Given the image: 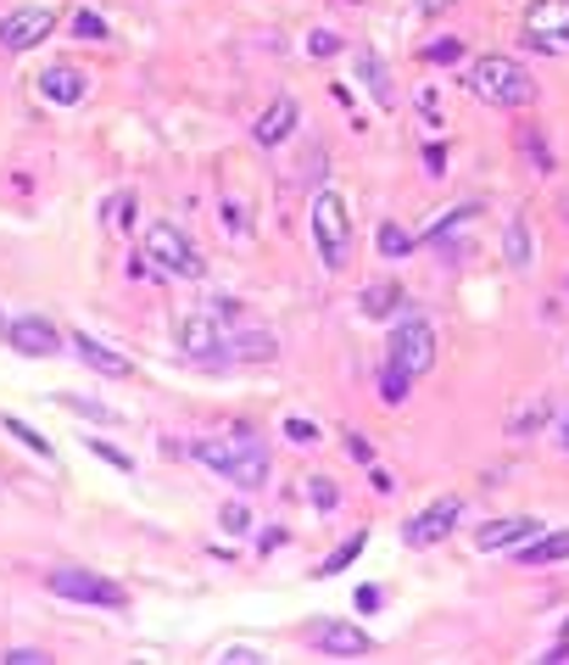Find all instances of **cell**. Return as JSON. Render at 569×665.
<instances>
[{
  "label": "cell",
  "instance_id": "obj_36",
  "mask_svg": "<svg viewBox=\"0 0 569 665\" xmlns=\"http://www.w3.org/2000/svg\"><path fill=\"white\" fill-rule=\"evenodd\" d=\"M419 113H424V124H430V129H441V124H447V118H441V96H435V90H419Z\"/></svg>",
  "mask_w": 569,
  "mask_h": 665
},
{
  "label": "cell",
  "instance_id": "obj_31",
  "mask_svg": "<svg viewBox=\"0 0 569 665\" xmlns=\"http://www.w3.org/2000/svg\"><path fill=\"white\" fill-rule=\"evenodd\" d=\"M424 62H435V68L463 62V40H430V46H424Z\"/></svg>",
  "mask_w": 569,
  "mask_h": 665
},
{
  "label": "cell",
  "instance_id": "obj_2",
  "mask_svg": "<svg viewBox=\"0 0 569 665\" xmlns=\"http://www.w3.org/2000/svg\"><path fill=\"white\" fill-rule=\"evenodd\" d=\"M213 476H224V481H235L241 492H257L263 481H268V453L257 448V437L246 431V426H235L229 437H202L196 448H190Z\"/></svg>",
  "mask_w": 569,
  "mask_h": 665
},
{
  "label": "cell",
  "instance_id": "obj_8",
  "mask_svg": "<svg viewBox=\"0 0 569 665\" xmlns=\"http://www.w3.org/2000/svg\"><path fill=\"white\" fill-rule=\"evenodd\" d=\"M7 348L12 353H23V359H57L62 348H68V336L51 324V319H40V313H23V319H7Z\"/></svg>",
  "mask_w": 569,
  "mask_h": 665
},
{
  "label": "cell",
  "instance_id": "obj_37",
  "mask_svg": "<svg viewBox=\"0 0 569 665\" xmlns=\"http://www.w3.org/2000/svg\"><path fill=\"white\" fill-rule=\"evenodd\" d=\"M218 224L241 235V229H246V213H241V202H224V207H218Z\"/></svg>",
  "mask_w": 569,
  "mask_h": 665
},
{
  "label": "cell",
  "instance_id": "obj_43",
  "mask_svg": "<svg viewBox=\"0 0 569 665\" xmlns=\"http://www.w3.org/2000/svg\"><path fill=\"white\" fill-rule=\"evenodd\" d=\"M424 168H430V174H447V151H441V146H424Z\"/></svg>",
  "mask_w": 569,
  "mask_h": 665
},
{
  "label": "cell",
  "instance_id": "obj_47",
  "mask_svg": "<svg viewBox=\"0 0 569 665\" xmlns=\"http://www.w3.org/2000/svg\"><path fill=\"white\" fill-rule=\"evenodd\" d=\"M558 442H563V453H569V414L558 420Z\"/></svg>",
  "mask_w": 569,
  "mask_h": 665
},
{
  "label": "cell",
  "instance_id": "obj_7",
  "mask_svg": "<svg viewBox=\"0 0 569 665\" xmlns=\"http://www.w3.org/2000/svg\"><path fill=\"white\" fill-rule=\"evenodd\" d=\"M524 46L541 57L569 51V0H530L524 7Z\"/></svg>",
  "mask_w": 569,
  "mask_h": 665
},
{
  "label": "cell",
  "instance_id": "obj_24",
  "mask_svg": "<svg viewBox=\"0 0 569 665\" xmlns=\"http://www.w3.org/2000/svg\"><path fill=\"white\" fill-rule=\"evenodd\" d=\"M363 548H369V531H352V537H346V542H341V548H335L324 565H318V576H341V570H346V565H352Z\"/></svg>",
  "mask_w": 569,
  "mask_h": 665
},
{
  "label": "cell",
  "instance_id": "obj_28",
  "mask_svg": "<svg viewBox=\"0 0 569 665\" xmlns=\"http://www.w3.org/2000/svg\"><path fill=\"white\" fill-rule=\"evenodd\" d=\"M374 246H380L385 257H408V252H413V235H408L402 224H380V235H374Z\"/></svg>",
  "mask_w": 569,
  "mask_h": 665
},
{
  "label": "cell",
  "instance_id": "obj_38",
  "mask_svg": "<svg viewBox=\"0 0 569 665\" xmlns=\"http://www.w3.org/2000/svg\"><path fill=\"white\" fill-rule=\"evenodd\" d=\"M307 51H313V57H335L341 40H335V35H307Z\"/></svg>",
  "mask_w": 569,
  "mask_h": 665
},
{
  "label": "cell",
  "instance_id": "obj_27",
  "mask_svg": "<svg viewBox=\"0 0 569 665\" xmlns=\"http://www.w3.org/2000/svg\"><path fill=\"white\" fill-rule=\"evenodd\" d=\"M62 409H73L79 420H96V426H124V414L107 409V403H96V398H62Z\"/></svg>",
  "mask_w": 569,
  "mask_h": 665
},
{
  "label": "cell",
  "instance_id": "obj_29",
  "mask_svg": "<svg viewBox=\"0 0 569 665\" xmlns=\"http://www.w3.org/2000/svg\"><path fill=\"white\" fill-rule=\"evenodd\" d=\"M85 448H90V453H96V459H101V464H112V470H124V476H129V470H135V459H129V453H124V448H112V442H101V437H96V431H90V437H85Z\"/></svg>",
  "mask_w": 569,
  "mask_h": 665
},
{
  "label": "cell",
  "instance_id": "obj_3",
  "mask_svg": "<svg viewBox=\"0 0 569 665\" xmlns=\"http://www.w3.org/2000/svg\"><path fill=\"white\" fill-rule=\"evenodd\" d=\"M435 353H441L435 324H430L424 313H413V307H408V313L391 324V336H385V364H396L402 375L424 381V375L435 370Z\"/></svg>",
  "mask_w": 569,
  "mask_h": 665
},
{
  "label": "cell",
  "instance_id": "obj_19",
  "mask_svg": "<svg viewBox=\"0 0 569 665\" xmlns=\"http://www.w3.org/2000/svg\"><path fill=\"white\" fill-rule=\"evenodd\" d=\"M552 414H558V403L541 392V398H524L519 409H513V420H508V437H536V431H547L552 426Z\"/></svg>",
  "mask_w": 569,
  "mask_h": 665
},
{
  "label": "cell",
  "instance_id": "obj_40",
  "mask_svg": "<svg viewBox=\"0 0 569 665\" xmlns=\"http://www.w3.org/2000/svg\"><path fill=\"white\" fill-rule=\"evenodd\" d=\"M346 453H352L357 464H374V448H369L363 437H346Z\"/></svg>",
  "mask_w": 569,
  "mask_h": 665
},
{
  "label": "cell",
  "instance_id": "obj_17",
  "mask_svg": "<svg viewBox=\"0 0 569 665\" xmlns=\"http://www.w3.org/2000/svg\"><path fill=\"white\" fill-rule=\"evenodd\" d=\"M536 531H541V520H530V515H508V520H497V526H480L474 548H480V554H508V548L530 542Z\"/></svg>",
  "mask_w": 569,
  "mask_h": 665
},
{
  "label": "cell",
  "instance_id": "obj_16",
  "mask_svg": "<svg viewBox=\"0 0 569 665\" xmlns=\"http://www.w3.org/2000/svg\"><path fill=\"white\" fill-rule=\"evenodd\" d=\"M73 342V353H79V364H90L96 375H107V381H129L135 375V364L124 359V353H112L107 342H96L90 330H79V336H68Z\"/></svg>",
  "mask_w": 569,
  "mask_h": 665
},
{
  "label": "cell",
  "instance_id": "obj_26",
  "mask_svg": "<svg viewBox=\"0 0 569 665\" xmlns=\"http://www.w3.org/2000/svg\"><path fill=\"white\" fill-rule=\"evenodd\" d=\"M408 392H413V375H402L396 364H385V370H380V403L396 409V403H408Z\"/></svg>",
  "mask_w": 569,
  "mask_h": 665
},
{
  "label": "cell",
  "instance_id": "obj_20",
  "mask_svg": "<svg viewBox=\"0 0 569 665\" xmlns=\"http://www.w3.org/2000/svg\"><path fill=\"white\" fill-rule=\"evenodd\" d=\"M513 559L519 565H558V559H569V531H547V537L536 531L530 542L513 548Z\"/></svg>",
  "mask_w": 569,
  "mask_h": 665
},
{
  "label": "cell",
  "instance_id": "obj_13",
  "mask_svg": "<svg viewBox=\"0 0 569 665\" xmlns=\"http://www.w3.org/2000/svg\"><path fill=\"white\" fill-rule=\"evenodd\" d=\"M307 637H313V648L330 654V659H363V654H374L369 632H363V626H346V620H318Z\"/></svg>",
  "mask_w": 569,
  "mask_h": 665
},
{
  "label": "cell",
  "instance_id": "obj_46",
  "mask_svg": "<svg viewBox=\"0 0 569 665\" xmlns=\"http://www.w3.org/2000/svg\"><path fill=\"white\" fill-rule=\"evenodd\" d=\"M541 659H547V665H563V659H569V643H558V648H547Z\"/></svg>",
  "mask_w": 569,
  "mask_h": 665
},
{
  "label": "cell",
  "instance_id": "obj_42",
  "mask_svg": "<svg viewBox=\"0 0 569 665\" xmlns=\"http://www.w3.org/2000/svg\"><path fill=\"white\" fill-rule=\"evenodd\" d=\"M452 7H458V0H419V12H424V18H447Z\"/></svg>",
  "mask_w": 569,
  "mask_h": 665
},
{
  "label": "cell",
  "instance_id": "obj_6",
  "mask_svg": "<svg viewBox=\"0 0 569 665\" xmlns=\"http://www.w3.org/2000/svg\"><path fill=\"white\" fill-rule=\"evenodd\" d=\"M51 593H57V598H73V604H96V609H124V604H129V593H124L118 581H107V576H96V570H79V565L51 570Z\"/></svg>",
  "mask_w": 569,
  "mask_h": 665
},
{
  "label": "cell",
  "instance_id": "obj_48",
  "mask_svg": "<svg viewBox=\"0 0 569 665\" xmlns=\"http://www.w3.org/2000/svg\"><path fill=\"white\" fill-rule=\"evenodd\" d=\"M0 330H7V319H0Z\"/></svg>",
  "mask_w": 569,
  "mask_h": 665
},
{
  "label": "cell",
  "instance_id": "obj_4",
  "mask_svg": "<svg viewBox=\"0 0 569 665\" xmlns=\"http://www.w3.org/2000/svg\"><path fill=\"white\" fill-rule=\"evenodd\" d=\"M307 224H313L318 263H324L330 274H341L346 257H352V213H346V202H341L335 190H313V213H307Z\"/></svg>",
  "mask_w": 569,
  "mask_h": 665
},
{
  "label": "cell",
  "instance_id": "obj_39",
  "mask_svg": "<svg viewBox=\"0 0 569 665\" xmlns=\"http://www.w3.org/2000/svg\"><path fill=\"white\" fill-rule=\"evenodd\" d=\"M46 659H51V654H40V648H12V654H7V665H46Z\"/></svg>",
  "mask_w": 569,
  "mask_h": 665
},
{
  "label": "cell",
  "instance_id": "obj_18",
  "mask_svg": "<svg viewBox=\"0 0 569 665\" xmlns=\"http://www.w3.org/2000/svg\"><path fill=\"white\" fill-rule=\"evenodd\" d=\"M357 307H363V319H402L408 313V291L391 285V280H380V285H369L357 296Z\"/></svg>",
  "mask_w": 569,
  "mask_h": 665
},
{
  "label": "cell",
  "instance_id": "obj_22",
  "mask_svg": "<svg viewBox=\"0 0 569 665\" xmlns=\"http://www.w3.org/2000/svg\"><path fill=\"white\" fill-rule=\"evenodd\" d=\"M502 257H508L513 268H530V229H524V218H508V235H502Z\"/></svg>",
  "mask_w": 569,
  "mask_h": 665
},
{
  "label": "cell",
  "instance_id": "obj_14",
  "mask_svg": "<svg viewBox=\"0 0 569 665\" xmlns=\"http://www.w3.org/2000/svg\"><path fill=\"white\" fill-rule=\"evenodd\" d=\"M40 96L51 107H79L90 96V74L73 68V62H51V68H40Z\"/></svg>",
  "mask_w": 569,
  "mask_h": 665
},
{
  "label": "cell",
  "instance_id": "obj_9",
  "mask_svg": "<svg viewBox=\"0 0 569 665\" xmlns=\"http://www.w3.org/2000/svg\"><path fill=\"white\" fill-rule=\"evenodd\" d=\"M458 520H463V498L452 492V498H435L430 509H419L408 526H402V542L408 548H435V542H447L452 531H458Z\"/></svg>",
  "mask_w": 569,
  "mask_h": 665
},
{
  "label": "cell",
  "instance_id": "obj_32",
  "mask_svg": "<svg viewBox=\"0 0 569 665\" xmlns=\"http://www.w3.org/2000/svg\"><path fill=\"white\" fill-rule=\"evenodd\" d=\"M129 224H135V196L118 190V196L107 202V229H129Z\"/></svg>",
  "mask_w": 569,
  "mask_h": 665
},
{
  "label": "cell",
  "instance_id": "obj_35",
  "mask_svg": "<svg viewBox=\"0 0 569 665\" xmlns=\"http://www.w3.org/2000/svg\"><path fill=\"white\" fill-rule=\"evenodd\" d=\"M285 437H291V442H296V448H313V442H318V437H324V431H318V426H313V420H302V414H291V420H285Z\"/></svg>",
  "mask_w": 569,
  "mask_h": 665
},
{
  "label": "cell",
  "instance_id": "obj_25",
  "mask_svg": "<svg viewBox=\"0 0 569 665\" xmlns=\"http://www.w3.org/2000/svg\"><path fill=\"white\" fill-rule=\"evenodd\" d=\"M0 426H7V437H18V442H23L29 453H40V459H51V442H46V437H40V431H35L29 420H18V414H0Z\"/></svg>",
  "mask_w": 569,
  "mask_h": 665
},
{
  "label": "cell",
  "instance_id": "obj_33",
  "mask_svg": "<svg viewBox=\"0 0 569 665\" xmlns=\"http://www.w3.org/2000/svg\"><path fill=\"white\" fill-rule=\"evenodd\" d=\"M73 35H79V40H107L112 29H107V18H101V12H90V7H85V12L73 18Z\"/></svg>",
  "mask_w": 569,
  "mask_h": 665
},
{
  "label": "cell",
  "instance_id": "obj_45",
  "mask_svg": "<svg viewBox=\"0 0 569 665\" xmlns=\"http://www.w3.org/2000/svg\"><path fill=\"white\" fill-rule=\"evenodd\" d=\"M380 598H385V593H380V587H357V609H374V604H380Z\"/></svg>",
  "mask_w": 569,
  "mask_h": 665
},
{
  "label": "cell",
  "instance_id": "obj_23",
  "mask_svg": "<svg viewBox=\"0 0 569 665\" xmlns=\"http://www.w3.org/2000/svg\"><path fill=\"white\" fill-rule=\"evenodd\" d=\"M519 151H524V163H530L536 174L552 168V151H547V140L536 135V124H519Z\"/></svg>",
  "mask_w": 569,
  "mask_h": 665
},
{
  "label": "cell",
  "instance_id": "obj_1",
  "mask_svg": "<svg viewBox=\"0 0 569 665\" xmlns=\"http://www.w3.org/2000/svg\"><path fill=\"white\" fill-rule=\"evenodd\" d=\"M463 90L480 96L485 107H508V113L536 107V96H541L536 74H524V62H513V57H474L463 68Z\"/></svg>",
  "mask_w": 569,
  "mask_h": 665
},
{
  "label": "cell",
  "instance_id": "obj_30",
  "mask_svg": "<svg viewBox=\"0 0 569 665\" xmlns=\"http://www.w3.org/2000/svg\"><path fill=\"white\" fill-rule=\"evenodd\" d=\"M302 498H307L313 509H335V503H341L335 481H324V476H307V481H302Z\"/></svg>",
  "mask_w": 569,
  "mask_h": 665
},
{
  "label": "cell",
  "instance_id": "obj_10",
  "mask_svg": "<svg viewBox=\"0 0 569 665\" xmlns=\"http://www.w3.org/2000/svg\"><path fill=\"white\" fill-rule=\"evenodd\" d=\"M279 359V336L274 330H224V348L213 359V370H241V364H274Z\"/></svg>",
  "mask_w": 569,
  "mask_h": 665
},
{
  "label": "cell",
  "instance_id": "obj_11",
  "mask_svg": "<svg viewBox=\"0 0 569 665\" xmlns=\"http://www.w3.org/2000/svg\"><path fill=\"white\" fill-rule=\"evenodd\" d=\"M174 342H179V353L190 359V364H207L213 370V359H218V348H224V319L207 307V313H190V319H179L174 324Z\"/></svg>",
  "mask_w": 569,
  "mask_h": 665
},
{
  "label": "cell",
  "instance_id": "obj_15",
  "mask_svg": "<svg viewBox=\"0 0 569 665\" xmlns=\"http://www.w3.org/2000/svg\"><path fill=\"white\" fill-rule=\"evenodd\" d=\"M296 124H302V118H296V101H291V96H274V101L257 113L252 135H257V146H268V151H274V146H285V140L296 135Z\"/></svg>",
  "mask_w": 569,
  "mask_h": 665
},
{
  "label": "cell",
  "instance_id": "obj_41",
  "mask_svg": "<svg viewBox=\"0 0 569 665\" xmlns=\"http://www.w3.org/2000/svg\"><path fill=\"white\" fill-rule=\"evenodd\" d=\"M218 659H224V665H252V659H263V654H257V648H224Z\"/></svg>",
  "mask_w": 569,
  "mask_h": 665
},
{
  "label": "cell",
  "instance_id": "obj_21",
  "mask_svg": "<svg viewBox=\"0 0 569 665\" xmlns=\"http://www.w3.org/2000/svg\"><path fill=\"white\" fill-rule=\"evenodd\" d=\"M357 79L369 85L374 107H396V90H391V79H385V62H380L374 51H357Z\"/></svg>",
  "mask_w": 569,
  "mask_h": 665
},
{
  "label": "cell",
  "instance_id": "obj_5",
  "mask_svg": "<svg viewBox=\"0 0 569 665\" xmlns=\"http://www.w3.org/2000/svg\"><path fill=\"white\" fill-rule=\"evenodd\" d=\"M140 252H146L168 280H202V268H207L202 252H196V241H190L179 224H168V218L146 229V246H140Z\"/></svg>",
  "mask_w": 569,
  "mask_h": 665
},
{
  "label": "cell",
  "instance_id": "obj_12",
  "mask_svg": "<svg viewBox=\"0 0 569 665\" xmlns=\"http://www.w3.org/2000/svg\"><path fill=\"white\" fill-rule=\"evenodd\" d=\"M51 29H57L51 7H18L0 18V51H35L51 40Z\"/></svg>",
  "mask_w": 569,
  "mask_h": 665
},
{
  "label": "cell",
  "instance_id": "obj_34",
  "mask_svg": "<svg viewBox=\"0 0 569 665\" xmlns=\"http://www.w3.org/2000/svg\"><path fill=\"white\" fill-rule=\"evenodd\" d=\"M218 526H224L229 537H246V531H252V509H246V503H224Z\"/></svg>",
  "mask_w": 569,
  "mask_h": 665
},
{
  "label": "cell",
  "instance_id": "obj_44",
  "mask_svg": "<svg viewBox=\"0 0 569 665\" xmlns=\"http://www.w3.org/2000/svg\"><path fill=\"white\" fill-rule=\"evenodd\" d=\"M279 542H285V531H279V526H274V531H263V537H257V548H263V554H274V548H279Z\"/></svg>",
  "mask_w": 569,
  "mask_h": 665
}]
</instances>
